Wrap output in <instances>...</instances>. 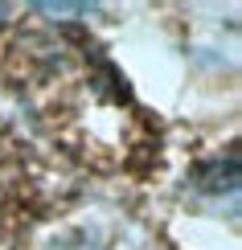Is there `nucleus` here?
<instances>
[{
	"label": "nucleus",
	"instance_id": "obj_1",
	"mask_svg": "<svg viewBox=\"0 0 242 250\" xmlns=\"http://www.w3.org/2000/svg\"><path fill=\"white\" fill-rule=\"evenodd\" d=\"M0 25H4V8H0Z\"/></svg>",
	"mask_w": 242,
	"mask_h": 250
}]
</instances>
